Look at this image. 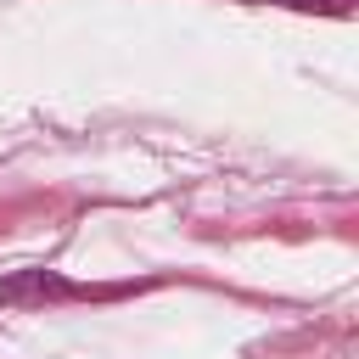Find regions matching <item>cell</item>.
Segmentation results:
<instances>
[{
    "mask_svg": "<svg viewBox=\"0 0 359 359\" xmlns=\"http://www.w3.org/2000/svg\"><path fill=\"white\" fill-rule=\"evenodd\" d=\"M39 297H79V286L56 280L50 269H22V275L0 280V303H39Z\"/></svg>",
    "mask_w": 359,
    "mask_h": 359,
    "instance_id": "1",
    "label": "cell"
}]
</instances>
